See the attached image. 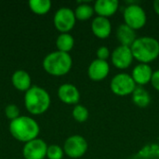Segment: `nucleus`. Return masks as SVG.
<instances>
[{
    "instance_id": "obj_1",
    "label": "nucleus",
    "mask_w": 159,
    "mask_h": 159,
    "mask_svg": "<svg viewBox=\"0 0 159 159\" xmlns=\"http://www.w3.org/2000/svg\"><path fill=\"white\" fill-rule=\"evenodd\" d=\"M134 60L140 63L149 64L159 57V41L155 37H138L130 47Z\"/></svg>"
},
{
    "instance_id": "obj_2",
    "label": "nucleus",
    "mask_w": 159,
    "mask_h": 159,
    "mask_svg": "<svg viewBox=\"0 0 159 159\" xmlns=\"http://www.w3.org/2000/svg\"><path fill=\"white\" fill-rule=\"evenodd\" d=\"M40 129L37 122L26 116H19L10 121L9 132L11 136L19 142L28 143L37 138Z\"/></svg>"
},
{
    "instance_id": "obj_3",
    "label": "nucleus",
    "mask_w": 159,
    "mask_h": 159,
    "mask_svg": "<svg viewBox=\"0 0 159 159\" xmlns=\"http://www.w3.org/2000/svg\"><path fill=\"white\" fill-rule=\"evenodd\" d=\"M50 96L43 88L33 86L24 96V104L27 111L32 115H42L48 111L50 105Z\"/></svg>"
},
{
    "instance_id": "obj_4",
    "label": "nucleus",
    "mask_w": 159,
    "mask_h": 159,
    "mask_svg": "<svg viewBox=\"0 0 159 159\" xmlns=\"http://www.w3.org/2000/svg\"><path fill=\"white\" fill-rule=\"evenodd\" d=\"M73 60L69 53L53 51L48 54L43 61L45 71L53 76H62L68 74L72 68Z\"/></svg>"
},
{
    "instance_id": "obj_5",
    "label": "nucleus",
    "mask_w": 159,
    "mask_h": 159,
    "mask_svg": "<svg viewBox=\"0 0 159 159\" xmlns=\"http://www.w3.org/2000/svg\"><path fill=\"white\" fill-rule=\"evenodd\" d=\"M137 85L132 79L131 75L127 73H119L116 75L110 82L111 91L120 97H125L131 95Z\"/></svg>"
},
{
    "instance_id": "obj_6",
    "label": "nucleus",
    "mask_w": 159,
    "mask_h": 159,
    "mask_svg": "<svg viewBox=\"0 0 159 159\" xmlns=\"http://www.w3.org/2000/svg\"><path fill=\"white\" fill-rule=\"evenodd\" d=\"M123 19L126 25L136 31L142 29L146 24L147 16L141 6L138 4H129L124 10Z\"/></svg>"
},
{
    "instance_id": "obj_7",
    "label": "nucleus",
    "mask_w": 159,
    "mask_h": 159,
    "mask_svg": "<svg viewBox=\"0 0 159 159\" xmlns=\"http://www.w3.org/2000/svg\"><path fill=\"white\" fill-rule=\"evenodd\" d=\"M89 148L87 140L81 135H72L66 139L63 151L70 158L77 159L85 156Z\"/></svg>"
},
{
    "instance_id": "obj_8",
    "label": "nucleus",
    "mask_w": 159,
    "mask_h": 159,
    "mask_svg": "<svg viewBox=\"0 0 159 159\" xmlns=\"http://www.w3.org/2000/svg\"><path fill=\"white\" fill-rule=\"evenodd\" d=\"M54 25L61 34L69 33L75 25L76 18L75 11L69 7L59 8L54 15Z\"/></svg>"
},
{
    "instance_id": "obj_9",
    "label": "nucleus",
    "mask_w": 159,
    "mask_h": 159,
    "mask_svg": "<svg viewBox=\"0 0 159 159\" xmlns=\"http://www.w3.org/2000/svg\"><path fill=\"white\" fill-rule=\"evenodd\" d=\"M133 61L134 57L129 47L120 45L111 52V61L117 69H128L132 64Z\"/></svg>"
},
{
    "instance_id": "obj_10",
    "label": "nucleus",
    "mask_w": 159,
    "mask_h": 159,
    "mask_svg": "<svg viewBox=\"0 0 159 159\" xmlns=\"http://www.w3.org/2000/svg\"><path fill=\"white\" fill-rule=\"evenodd\" d=\"M48 145L42 139H34L26 143L22 149L25 159H44L47 157Z\"/></svg>"
},
{
    "instance_id": "obj_11",
    "label": "nucleus",
    "mask_w": 159,
    "mask_h": 159,
    "mask_svg": "<svg viewBox=\"0 0 159 159\" xmlns=\"http://www.w3.org/2000/svg\"><path fill=\"white\" fill-rule=\"evenodd\" d=\"M110 73V65L106 61L94 60L90 62L88 68V75L89 79L95 82L105 79Z\"/></svg>"
},
{
    "instance_id": "obj_12",
    "label": "nucleus",
    "mask_w": 159,
    "mask_h": 159,
    "mask_svg": "<svg viewBox=\"0 0 159 159\" xmlns=\"http://www.w3.org/2000/svg\"><path fill=\"white\" fill-rule=\"evenodd\" d=\"M153 73L154 71L152 70V67L149 64L139 63L133 68L131 72V77L137 86L143 87L151 83Z\"/></svg>"
},
{
    "instance_id": "obj_13",
    "label": "nucleus",
    "mask_w": 159,
    "mask_h": 159,
    "mask_svg": "<svg viewBox=\"0 0 159 159\" xmlns=\"http://www.w3.org/2000/svg\"><path fill=\"white\" fill-rule=\"evenodd\" d=\"M91 31L99 39H106L112 33V24L107 18L95 17L91 22Z\"/></svg>"
},
{
    "instance_id": "obj_14",
    "label": "nucleus",
    "mask_w": 159,
    "mask_h": 159,
    "mask_svg": "<svg viewBox=\"0 0 159 159\" xmlns=\"http://www.w3.org/2000/svg\"><path fill=\"white\" fill-rule=\"evenodd\" d=\"M59 99L66 104H77L80 100L78 89L72 84H62L58 89Z\"/></svg>"
},
{
    "instance_id": "obj_15",
    "label": "nucleus",
    "mask_w": 159,
    "mask_h": 159,
    "mask_svg": "<svg viewBox=\"0 0 159 159\" xmlns=\"http://www.w3.org/2000/svg\"><path fill=\"white\" fill-rule=\"evenodd\" d=\"M94 12L99 17L110 18L116 13L119 8L117 0H97L94 3Z\"/></svg>"
},
{
    "instance_id": "obj_16",
    "label": "nucleus",
    "mask_w": 159,
    "mask_h": 159,
    "mask_svg": "<svg viewBox=\"0 0 159 159\" xmlns=\"http://www.w3.org/2000/svg\"><path fill=\"white\" fill-rule=\"evenodd\" d=\"M116 38L121 46L131 47L135 40L138 38L135 30L131 29L125 23L120 24L116 29Z\"/></svg>"
},
{
    "instance_id": "obj_17",
    "label": "nucleus",
    "mask_w": 159,
    "mask_h": 159,
    "mask_svg": "<svg viewBox=\"0 0 159 159\" xmlns=\"http://www.w3.org/2000/svg\"><path fill=\"white\" fill-rule=\"evenodd\" d=\"M11 82L14 88L20 91H27L31 88V76L30 75L23 70H18L14 72L11 76Z\"/></svg>"
},
{
    "instance_id": "obj_18",
    "label": "nucleus",
    "mask_w": 159,
    "mask_h": 159,
    "mask_svg": "<svg viewBox=\"0 0 159 159\" xmlns=\"http://www.w3.org/2000/svg\"><path fill=\"white\" fill-rule=\"evenodd\" d=\"M131 96L133 103L140 108H145L151 103V95L143 87L137 86Z\"/></svg>"
},
{
    "instance_id": "obj_19",
    "label": "nucleus",
    "mask_w": 159,
    "mask_h": 159,
    "mask_svg": "<svg viewBox=\"0 0 159 159\" xmlns=\"http://www.w3.org/2000/svg\"><path fill=\"white\" fill-rule=\"evenodd\" d=\"M75 46V39L69 33L61 34L56 40V47L59 51L69 53Z\"/></svg>"
},
{
    "instance_id": "obj_20",
    "label": "nucleus",
    "mask_w": 159,
    "mask_h": 159,
    "mask_svg": "<svg viewBox=\"0 0 159 159\" xmlns=\"http://www.w3.org/2000/svg\"><path fill=\"white\" fill-rule=\"evenodd\" d=\"M29 7L34 13L44 15L50 10L51 2L49 0H30Z\"/></svg>"
},
{
    "instance_id": "obj_21",
    "label": "nucleus",
    "mask_w": 159,
    "mask_h": 159,
    "mask_svg": "<svg viewBox=\"0 0 159 159\" xmlns=\"http://www.w3.org/2000/svg\"><path fill=\"white\" fill-rule=\"evenodd\" d=\"M94 13L95 12H94L93 6L87 4V3H82L78 5L75 10V18L76 20H88L93 16Z\"/></svg>"
},
{
    "instance_id": "obj_22",
    "label": "nucleus",
    "mask_w": 159,
    "mask_h": 159,
    "mask_svg": "<svg viewBox=\"0 0 159 159\" xmlns=\"http://www.w3.org/2000/svg\"><path fill=\"white\" fill-rule=\"evenodd\" d=\"M72 115H73L74 119L76 122L84 123L88 120L89 113V110L85 106H83L81 104H76V105H75V107L73 109Z\"/></svg>"
},
{
    "instance_id": "obj_23",
    "label": "nucleus",
    "mask_w": 159,
    "mask_h": 159,
    "mask_svg": "<svg viewBox=\"0 0 159 159\" xmlns=\"http://www.w3.org/2000/svg\"><path fill=\"white\" fill-rule=\"evenodd\" d=\"M64 155L63 148L59 145L52 144L48 146L47 150V157L48 159H62Z\"/></svg>"
},
{
    "instance_id": "obj_24",
    "label": "nucleus",
    "mask_w": 159,
    "mask_h": 159,
    "mask_svg": "<svg viewBox=\"0 0 159 159\" xmlns=\"http://www.w3.org/2000/svg\"><path fill=\"white\" fill-rule=\"evenodd\" d=\"M5 115L12 121L20 116V109L16 104H8L5 109Z\"/></svg>"
},
{
    "instance_id": "obj_25",
    "label": "nucleus",
    "mask_w": 159,
    "mask_h": 159,
    "mask_svg": "<svg viewBox=\"0 0 159 159\" xmlns=\"http://www.w3.org/2000/svg\"><path fill=\"white\" fill-rule=\"evenodd\" d=\"M96 56H97V59L98 60H101V61H106L108 60L109 57H111V52H110V49L107 48V47H100L97 51H96Z\"/></svg>"
},
{
    "instance_id": "obj_26",
    "label": "nucleus",
    "mask_w": 159,
    "mask_h": 159,
    "mask_svg": "<svg viewBox=\"0 0 159 159\" xmlns=\"http://www.w3.org/2000/svg\"><path fill=\"white\" fill-rule=\"evenodd\" d=\"M151 84L156 90L159 91V70H157L153 73Z\"/></svg>"
},
{
    "instance_id": "obj_27",
    "label": "nucleus",
    "mask_w": 159,
    "mask_h": 159,
    "mask_svg": "<svg viewBox=\"0 0 159 159\" xmlns=\"http://www.w3.org/2000/svg\"><path fill=\"white\" fill-rule=\"evenodd\" d=\"M153 6H154V10H155V12L159 16V0L154 1Z\"/></svg>"
}]
</instances>
